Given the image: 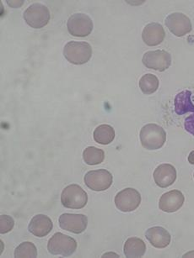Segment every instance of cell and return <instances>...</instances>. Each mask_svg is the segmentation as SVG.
<instances>
[{"label":"cell","instance_id":"8fae6325","mask_svg":"<svg viewBox=\"0 0 194 258\" xmlns=\"http://www.w3.org/2000/svg\"><path fill=\"white\" fill-rule=\"evenodd\" d=\"M59 226L63 230L74 234H81L86 230L88 218L84 215L63 214L59 219Z\"/></svg>","mask_w":194,"mask_h":258},{"label":"cell","instance_id":"7402d4cb","mask_svg":"<svg viewBox=\"0 0 194 258\" xmlns=\"http://www.w3.org/2000/svg\"><path fill=\"white\" fill-rule=\"evenodd\" d=\"M15 226V220L13 218L7 215L0 216V233L4 235L6 233L11 232Z\"/></svg>","mask_w":194,"mask_h":258},{"label":"cell","instance_id":"30bf717a","mask_svg":"<svg viewBox=\"0 0 194 258\" xmlns=\"http://www.w3.org/2000/svg\"><path fill=\"white\" fill-rule=\"evenodd\" d=\"M166 26L169 31L177 37L186 36L191 31V23L190 19L182 13H172L166 17Z\"/></svg>","mask_w":194,"mask_h":258},{"label":"cell","instance_id":"e0dca14e","mask_svg":"<svg viewBox=\"0 0 194 258\" xmlns=\"http://www.w3.org/2000/svg\"><path fill=\"white\" fill-rule=\"evenodd\" d=\"M124 255L128 258H138L146 254V245L142 239L138 237L128 238L123 247Z\"/></svg>","mask_w":194,"mask_h":258},{"label":"cell","instance_id":"5bb4252c","mask_svg":"<svg viewBox=\"0 0 194 258\" xmlns=\"http://www.w3.org/2000/svg\"><path fill=\"white\" fill-rule=\"evenodd\" d=\"M166 36V32L161 24L152 22L143 28L142 39L149 46H158L162 43Z\"/></svg>","mask_w":194,"mask_h":258},{"label":"cell","instance_id":"cb8c5ba5","mask_svg":"<svg viewBox=\"0 0 194 258\" xmlns=\"http://www.w3.org/2000/svg\"><path fill=\"white\" fill-rule=\"evenodd\" d=\"M188 162L190 164L194 165V151L190 152L188 156Z\"/></svg>","mask_w":194,"mask_h":258},{"label":"cell","instance_id":"4fadbf2b","mask_svg":"<svg viewBox=\"0 0 194 258\" xmlns=\"http://www.w3.org/2000/svg\"><path fill=\"white\" fill-rule=\"evenodd\" d=\"M154 180L158 187L166 188L173 184L176 179V170L168 163L159 165L153 173Z\"/></svg>","mask_w":194,"mask_h":258},{"label":"cell","instance_id":"5b68a950","mask_svg":"<svg viewBox=\"0 0 194 258\" xmlns=\"http://www.w3.org/2000/svg\"><path fill=\"white\" fill-rule=\"evenodd\" d=\"M23 17L28 26L34 29H41L48 24L51 15L47 7L41 4L36 3L26 9Z\"/></svg>","mask_w":194,"mask_h":258},{"label":"cell","instance_id":"4316f807","mask_svg":"<svg viewBox=\"0 0 194 258\" xmlns=\"http://www.w3.org/2000/svg\"><path fill=\"white\" fill-rule=\"evenodd\" d=\"M193 177H194V174H193Z\"/></svg>","mask_w":194,"mask_h":258},{"label":"cell","instance_id":"d6986e66","mask_svg":"<svg viewBox=\"0 0 194 258\" xmlns=\"http://www.w3.org/2000/svg\"><path fill=\"white\" fill-rule=\"evenodd\" d=\"M83 159L89 166L99 165L105 159V152L97 147H88L83 152Z\"/></svg>","mask_w":194,"mask_h":258},{"label":"cell","instance_id":"7a4b0ae2","mask_svg":"<svg viewBox=\"0 0 194 258\" xmlns=\"http://www.w3.org/2000/svg\"><path fill=\"white\" fill-rule=\"evenodd\" d=\"M64 56L70 63L83 65L91 58V46L85 41H69L64 46Z\"/></svg>","mask_w":194,"mask_h":258},{"label":"cell","instance_id":"603a6c76","mask_svg":"<svg viewBox=\"0 0 194 258\" xmlns=\"http://www.w3.org/2000/svg\"><path fill=\"white\" fill-rule=\"evenodd\" d=\"M184 126L186 132L194 136V114L187 117L184 122Z\"/></svg>","mask_w":194,"mask_h":258},{"label":"cell","instance_id":"8992f818","mask_svg":"<svg viewBox=\"0 0 194 258\" xmlns=\"http://www.w3.org/2000/svg\"><path fill=\"white\" fill-rule=\"evenodd\" d=\"M68 31L75 37H86L94 28L93 21L85 14L77 13L69 17L67 22Z\"/></svg>","mask_w":194,"mask_h":258},{"label":"cell","instance_id":"52a82bcc","mask_svg":"<svg viewBox=\"0 0 194 258\" xmlns=\"http://www.w3.org/2000/svg\"><path fill=\"white\" fill-rule=\"evenodd\" d=\"M84 181L89 189L95 192H102L108 189L112 186L113 177L108 170H92L84 175Z\"/></svg>","mask_w":194,"mask_h":258},{"label":"cell","instance_id":"484cf974","mask_svg":"<svg viewBox=\"0 0 194 258\" xmlns=\"http://www.w3.org/2000/svg\"><path fill=\"white\" fill-rule=\"evenodd\" d=\"M109 255H116L117 257H118V255H117V254H114V253H107V254H104V255H103V257H105V256H109Z\"/></svg>","mask_w":194,"mask_h":258},{"label":"cell","instance_id":"6da1fadb","mask_svg":"<svg viewBox=\"0 0 194 258\" xmlns=\"http://www.w3.org/2000/svg\"><path fill=\"white\" fill-rule=\"evenodd\" d=\"M139 138L143 148L155 151L161 149L166 143V133L161 125L151 123L142 127Z\"/></svg>","mask_w":194,"mask_h":258},{"label":"cell","instance_id":"9a60e30c","mask_svg":"<svg viewBox=\"0 0 194 258\" xmlns=\"http://www.w3.org/2000/svg\"><path fill=\"white\" fill-rule=\"evenodd\" d=\"M54 224L51 219L45 215H36L31 219L28 230L36 237H45L51 232Z\"/></svg>","mask_w":194,"mask_h":258},{"label":"cell","instance_id":"d4e9b609","mask_svg":"<svg viewBox=\"0 0 194 258\" xmlns=\"http://www.w3.org/2000/svg\"><path fill=\"white\" fill-rule=\"evenodd\" d=\"M186 256H191V257H192V256H194V251H191V252L186 253V254L183 255V257H186Z\"/></svg>","mask_w":194,"mask_h":258},{"label":"cell","instance_id":"2e32d148","mask_svg":"<svg viewBox=\"0 0 194 258\" xmlns=\"http://www.w3.org/2000/svg\"><path fill=\"white\" fill-rule=\"evenodd\" d=\"M146 237L154 247L163 249L170 245L171 236L168 230L161 226H154L146 231Z\"/></svg>","mask_w":194,"mask_h":258},{"label":"cell","instance_id":"3957f363","mask_svg":"<svg viewBox=\"0 0 194 258\" xmlns=\"http://www.w3.org/2000/svg\"><path fill=\"white\" fill-rule=\"evenodd\" d=\"M76 249V240L63 233H55L47 243V250L52 255L69 256L74 254Z\"/></svg>","mask_w":194,"mask_h":258},{"label":"cell","instance_id":"7c38bea8","mask_svg":"<svg viewBox=\"0 0 194 258\" xmlns=\"http://www.w3.org/2000/svg\"><path fill=\"white\" fill-rule=\"evenodd\" d=\"M184 201L185 197L180 190H171L161 196L159 202V208L163 212H176L182 207Z\"/></svg>","mask_w":194,"mask_h":258},{"label":"cell","instance_id":"277c9868","mask_svg":"<svg viewBox=\"0 0 194 258\" xmlns=\"http://www.w3.org/2000/svg\"><path fill=\"white\" fill-rule=\"evenodd\" d=\"M87 202L88 195L79 185H69L62 191V205L67 209L80 210L85 207Z\"/></svg>","mask_w":194,"mask_h":258},{"label":"cell","instance_id":"44dd1931","mask_svg":"<svg viewBox=\"0 0 194 258\" xmlns=\"http://www.w3.org/2000/svg\"><path fill=\"white\" fill-rule=\"evenodd\" d=\"M14 255L16 258H35L37 256V249L33 243L26 241V242L21 243L16 248Z\"/></svg>","mask_w":194,"mask_h":258},{"label":"cell","instance_id":"9c48e42d","mask_svg":"<svg viewBox=\"0 0 194 258\" xmlns=\"http://www.w3.org/2000/svg\"><path fill=\"white\" fill-rule=\"evenodd\" d=\"M142 62L147 69L165 72L171 66V54L164 50L147 51L143 54Z\"/></svg>","mask_w":194,"mask_h":258},{"label":"cell","instance_id":"ffe728a7","mask_svg":"<svg viewBox=\"0 0 194 258\" xmlns=\"http://www.w3.org/2000/svg\"><path fill=\"white\" fill-rule=\"evenodd\" d=\"M160 82L156 75L151 74H147L143 75L139 80L138 86L140 88L141 91L146 95H151L156 93L158 89Z\"/></svg>","mask_w":194,"mask_h":258},{"label":"cell","instance_id":"ac0fdd59","mask_svg":"<svg viewBox=\"0 0 194 258\" xmlns=\"http://www.w3.org/2000/svg\"><path fill=\"white\" fill-rule=\"evenodd\" d=\"M93 137L96 143L106 146L113 142L115 138V131L109 124H101L94 130Z\"/></svg>","mask_w":194,"mask_h":258},{"label":"cell","instance_id":"ba28073f","mask_svg":"<svg viewBox=\"0 0 194 258\" xmlns=\"http://www.w3.org/2000/svg\"><path fill=\"white\" fill-rule=\"evenodd\" d=\"M141 195L138 190L127 187L121 190L115 197V205L122 212H133L140 205Z\"/></svg>","mask_w":194,"mask_h":258}]
</instances>
